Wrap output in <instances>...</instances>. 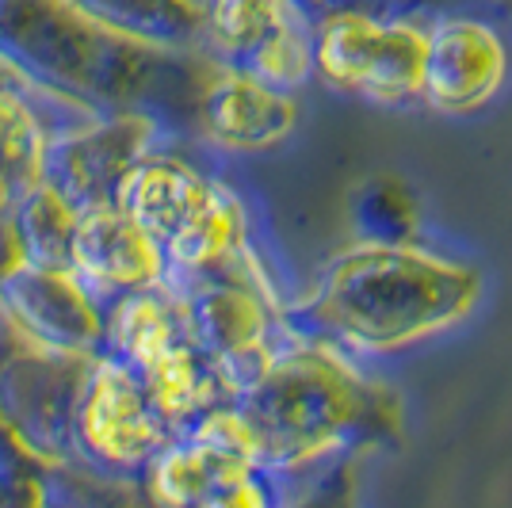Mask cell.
<instances>
[{
  "label": "cell",
  "mask_w": 512,
  "mask_h": 508,
  "mask_svg": "<svg viewBox=\"0 0 512 508\" xmlns=\"http://www.w3.org/2000/svg\"><path fill=\"white\" fill-rule=\"evenodd\" d=\"M306 12L318 16H333V12H367V16H398L402 8H417V4H432V0H302Z\"/></svg>",
  "instance_id": "16"
},
{
  "label": "cell",
  "mask_w": 512,
  "mask_h": 508,
  "mask_svg": "<svg viewBox=\"0 0 512 508\" xmlns=\"http://www.w3.org/2000/svg\"><path fill=\"white\" fill-rule=\"evenodd\" d=\"M425 27L409 16L333 12L314 20V73L341 92L398 107L421 100Z\"/></svg>",
  "instance_id": "6"
},
{
  "label": "cell",
  "mask_w": 512,
  "mask_h": 508,
  "mask_svg": "<svg viewBox=\"0 0 512 508\" xmlns=\"http://www.w3.org/2000/svg\"><path fill=\"white\" fill-rule=\"evenodd\" d=\"M65 4L130 43L169 54L199 50L203 0H65Z\"/></svg>",
  "instance_id": "14"
},
{
  "label": "cell",
  "mask_w": 512,
  "mask_h": 508,
  "mask_svg": "<svg viewBox=\"0 0 512 508\" xmlns=\"http://www.w3.org/2000/svg\"><path fill=\"white\" fill-rule=\"evenodd\" d=\"M482 272L406 241H363L329 260L314 291L287 306L299 333L352 352H402L474 314Z\"/></svg>",
  "instance_id": "2"
},
{
  "label": "cell",
  "mask_w": 512,
  "mask_h": 508,
  "mask_svg": "<svg viewBox=\"0 0 512 508\" xmlns=\"http://www.w3.org/2000/svg\"><path fill=\"white\" fill-rule=\"evenodd\" d=\"M237 417L253 436L256 459L272 470H302L341 451L402 444V398L363 375L333 340L299 333L234 394Z\"/></svg>",
  "instance_id": "1"
},
{
  "label": "cell",
  "mask_w": 512,
  "mask_h": 508,
  "mask_svg": "<svg viewBox=\"0 0 512 508\" xmlns=\"http://www.w3.org/2000/svg\"><path fill=\"white\" fill-rule=\"evenodd\" d=\"M0 314L31 356L88 363L104 352V302L88 295L65 264L16 260L4 268Z\"/></svg>",
  "instance_id": "9"
},
{
  "label": "cell",
  "mask_w": 512,
  "mask_h": 508,
  "mask_svg": "<svg viewBox=\"0 0 512 508\" xmlns=\"http://www.w3.org/2000/svg\"><path fill=\"white\" fill-rule=\"evenodd\" d=\"M62 264L104 306L169 283L161 245L115 199L77 207L73 226L65 233Z\"/></svg>",
  "instance_id": "11"
},
{
  "label": "cell",
  "mask_w": 512,
  "mask_h": 508,
  "mask_svg": "<svg viewBox=\"0 0 512 508\" xmlns=\"http://www.w3.org/2000/svg\"><path fill=\"white\" fill-rule=\"evenodd\" d=\"M509 81V43L478 16H444L425 27L421 100L444 115H474Z\"/></svg>",
  "instance_id": "12"
},
{
  "label": "cell",
  "mask_w": 512,
  "mask_h": 508,
  "mask_svg": "<svg viewBox=\"0 0 512 508\" xmlns=\"http://www.w3.org/2000/svg\"><path fill=\"white\" fill-rule=\"evenodd\" d=\"M176 291L184 302V321L192 340L241 390V382L283 340L279 325L287 321V306L276 295V283L268 279L256 249L230 272L184 279L176 283Z\"/></svg>",
  "instance_id": "5"
},
{
  "label": "cell",
  "mask_w": 512,
  "mask_h": 508,
  "mask_svg": "<svg viewBox=\"0 0 512 508\" xmlns=\"http://www.w3.org/2000/svg\"><path fill=\"white\" fill-rule=\"evenodd\" d=\"M0 4H4V0H0Z\"/></svg>",
  "instance_id": "19"
},
{
  "label": "cell",
  "mask_w": 512,
  "mask_h": 508,
  "mask_svg": "<svg viewBox=\"0 0 512 508\" xmlns=\"http://www.w3.org/2000/svg\"><path fill=\"white\" fill-rule=\"evenodd\" d=\"M195 123L199 134L218 149L268 153L295 134L299 100L287 88L211 62L195 92Z\"/></svg>",
  "instance_id": "13"
},
{
  "label": "cell",
  "mask_w": 512,
  "mask_h": 508,
  "mask_svg": "<svg viewBox=\"0 0 512 508\" xmlns=\"http://www.w3.org/2000/svg\"><path fill=\"white\" fill-rule=\"evenodd\" d=\"M39 508H65V505H39Z\"/></svg>",
  "instance_id": "18"
},
{
  "label": "cell",
  "mask_w": 512,
  "mask_h": 508,
  "mask_svg": "<svg viewBox=\"0 0 512 508\" xmlns=\"http://www.w3.org/2000/svg\"><path fill=\"white\" fill-rule=\"evenodd\" d=\"M69 104L85 107L0 46V218H12L46 184L58 138L73 123L62 111Z\"/></svg>",
  "instance_id": "10"
},
{
  "label": "cell",
  "mask_w": 512,
  "mask_h": 508,
  "mask_svg": "<svg viewBox=\"0 0 512 508\" xmlns=\"http://www.w3.org/2000/svg\"><path fill=\"white\" fill-rule=\"evenodd\" d=\"M4 226H8V218H0V230H4Z\"/></svg>",
  "instance_id": "17"
},
{
  "label": "cell",
  "mask_w": 512,
  "mask_h": 508,
  "mask_svg": "<svg viewBox=\"0 0 512 508\" xmlns=\"http://www.w3.org/2000/svg\"><path fill=\"white\" fill-rule=\"evenodd\" d=\"M295 508H356V463H344Z\"/></svg>",
  "instance_id": "15"
},
{
  "label": "cell",
  "mask_w": 512,
  "mask_h": 508,
  "mask_svg": "<svg viewBox=\"0 0 512 508\" xmlns=\"http://www.w3.org/2000/svg\"><path fill=\"white\" fill-rule=\"evenodd\" d=\"M111 199L161 245L176 283L230 272L253 253L241 195L180 153H142Z\"/></svg>",
  "instance_id": "3"
},
{
  "label": "cell",
  "mask_w": 512,
  "mask_h": 508,
  "mask_svg": "<svg viewBox=\"0 0 512 508\" xmlns=\"http://www.w3.org/2000/svg\"><path fill=\"white\" fill-rule=\"evenodd\" d=\"M172 436L176 432L127 363L100 352L81 367L69 405V440L96 470L142 474Z\"/></svg>",
  "instance_id": "7"
},
{
  "label": "cell",
  "mask_w": 512,
  "mask_h": 508,
  "mask_svg": "<svg viewBox=\"0 0 512 508\" xmlns=\"http://www.w3.org/2000/svg\"><path fill=\"white\" fill-rule=\"evenodd\" d=\"M150 508H283L279 470L256 459L230 402L176 432L142 470Z\"/></svg>",
  "instance_id": "4"
},
{
  "label": "cell",
  "mask_w": 512,
  "mask_h": 508,
  "mask_svg": "<svg viewBox=\"0 0 512 508\" xmlns=\"http://www.w3.org/2000/svg\"><path fill=\"white\" fill-rule=\"evenodd\" d=\"M203 58L295 92L314 77V16L302 0H203Z\"/></svg>",
  "instance_id": "8"
}]
</instances>
